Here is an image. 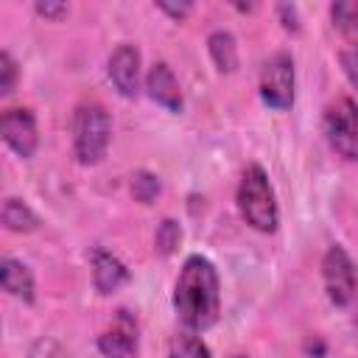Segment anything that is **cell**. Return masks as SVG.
<instances>
[{
	"label": "cell",
	"mask_w": 358,
	"mask_h": 358,
	"mask_svg": "<svg viewBox=\"0 0 358 358\" xmlns=\"http://www.w3.org/2000/svg\"><path fill=\"white\" fill-rule=\"evenodd\" d=\"M176 316L190 330H207L218 319L221 296H218V274L213 263L201 255H190L182 266L173 294Z\"/></svg>",
	"instance_id": "6da1fadb"
},
{
	"label": "cell",
	"mask_w": 358,
	"mask_h": 358,
	"mask_svg": "<svg viewBox=\"0 0 358 358\" xmlns=\"http://www.w3.org/2000/svg\"><path fill=\"white\" fill-rule=\"evenodd\" d=\"M238 207L241 215L246 218V224H252L260 232H274L277 229V201H274V190L268 185V176L263 173L260 165H249L241 187H238Z\"/></svg>",
	"instance_id": "7a4b0ae2"
},
{
	"label": "cell",
	"mask_w": 358,
	"mask_h": 358,
	"mask_svg": "<svg viewBox=\"0 0 358 358\" xmlns=\"http://www.w3.org/2000/svg\"><path fill=\"white\" fill-rule=\"evenodd\" d=\"M109 137H112V120L103 106L87 103L76 112L73 145H76V157L81 165H95L106 154Z\"/></svg>",
	"instance_id": "3957f363"
},
{
	"label": "cell",
	"mask_w": 358,
	"mask_h": 358,
	"mask_svg": "<svg viewBox=\"0 0 358 358\" xmlns=\"http://www.w3.org/2000/svg\"><path fill=\"white\" fill-rule=\"evenodd\" d=\"M324 134L338 157L358 159V106L352 103V98H338L327 106Z\"/></svg>",
	"instance_id": "277c9868"
},
{
	"label": "cell",
	"mask_w": 358,
	"mask_h": 358,
	"mask_svg": "<svg viewBox=\"0 0 358 358\" xmlns=\"http://www.w3.org/2000/svg\"><path fill=\"white\" fill-rule=\"evenodd\" d=\"M322 274H324V288L333 305L344 308L352 302L355 291H358V274L355 266L350 260V255L341 246H330L322 263Z\"/></svg>",
	"instance_id": "5b68a950"
},
{
	"label": "cell",
	"mask_w": 358,
	"mask_h": 358,
	"mask_svg": "<svg viewBox=\"0 0 358 358\" xmlns=\"http://www.w3.org/2000/svg\"><path fill=\"white\" fill-rule=\"evenodd\" d=\"M260 95L271 109H288L294 103V62L288 53H277L263 64Z\"/></svg>",
	"instance_id": "8992f818"
},
{
	"label": "cell",
	"mask_w": 358,
	"mask_h": 358,
	"mask_svg": "<svg viewBox=\"0 0 358 358\" xmlns=\"http://www.w3.org/2000/svg\"><path fill=\"white\" fill-rule=\"evenodd\" d=\"M0 134L6 140V145L20 154V157H31L36 151V120L28 109H6L3 117H0Z\"/></svg>",
	"instance_id": "52a82bcc"
},
{
	"label": "cell",
	"mask_w": 358,
	"mask_h": 358,
	"mask_svg": "<svg viewBox=\"0 0 358 358\" xmlns=\"http://www.w3.org/2000/svg\"><path fill=\"white\" fill-rule=\"evenodd\" d=\"M98 350L106 358H134L137 355V324L129 316V310H117L115 324L101 333Z\"/></svg>",
	"instance_id": "ba28073f"
},
{
	"label": "cell",
	"mask_w": 358,
	"mask_h": 358,
	"mask_svg": "<svg viewBox=\"0 0 358 358\" xmlns=\"http://www.w3.org/2000/svg\"><path fill=\"white\" fill-rule=\"evenodd\" d=\"M109 81L123 98H131L140 84V53L134 45H120L109 56Z\"/></svg>",
	"instance_id": "9c48e42d"
},
{
	"label": "cell",
	"mask_w": 358,
	"mask_h": 358,
	"mask_svg": "<svg viewBox=\"0 0 358 358\" xmlns=\"http://www.w3.org/2000/svg\"><path fill=\"white\" fill-rule=\"evenodd\" d=\"M145 90H148L151 101H157L168 112H182V92H179V84H176V78H173V73H171V67L165 62H157L148 70Z\"/></svg>",
	"instance_id": "30bf717a"
},
{
	"label": "cell",
	"mask_w": 358,
	"mask_h": 358,
	"mask_svg": "<svg viewBox=\"0 0 358 358\" xmlns=\"http://www.w3.org/2000/svg\"><path fill=\"white\" fill-rule=\"evenodd\" d=\"M92 280H95V288L101 294H112L117 291L120 285H126L129 280V268L109 252H95L92 255Z\"/></svg>",
	"instance_id": "8fae6325"
},
{
	"label": "cell",
	"mask_w": 358,
	"mask_h": 358,
	"mask_svg": "<svg viewBox=\"0 0 358 358\" xmlns=\"http://www.w3.org/2000/svg\"><path fill=\"white\" fill-rule=\"evenodd\" d=\"M0 280H3V288L22 299V302H31L34 299V277H31V268L20 260H3V268H0Z\"/></svg>",
	"instance_id": "7c38bea8"
},
{
	"label": "cell",
	"mask_w": 358,
	"mask_h": 358,
	"mask_svg": "<svg viewBox=\"0 0 358 358\" xmlns=\"http://www.w3.org/2000/svg\"><path fill=\"white\" fill-rule=\"evenodd\" d=\"M207 45H210V56L221 73H232L238 67V48H235V36L229 31L210 34Z\"/></svg>",
	"instance_id": "4fadbf2b"
},
{
	"label": "cell",
	"mask_w": 358,
	"mask_h": 358,
	"mask_svg": "<svg viewBox=\"0 0 358 358\" xmlns=\"http://www.w3.org/2000/svg\"><path fill=\"white\" fill-rule=\"evenodd\" d=\"M3 224L11 232H34L39 227V218L34 215V210L20 201V199H6L3 201Z\"/></svg>",
	"instance_id": "5bb4252c"
},
{
	"label": "cell",
	"mask_w": 358,
	"mask_h": 358,
	"mask_svg": "<svg viewBox=\"0 0 358 358\" xmlns=\"http://www.w3.org/2000/svg\"><path fill=\"white\" fill-rule=\"evenodd\" d=\"M333 25L344 34H358V0H338L330 6Z\"/></svg>",
	"instance_id": "9a60e30c"
},
{
	"label": "cell",
	"mask_w": 358,
	"mask_h": 358,
	"mask_svg": "<svg viewBox=\"0 0 358 358\" xmlns=\"http://www.w3.org/2000/svg\"><path fill=\"white\" fill-rule=\"evenodd\" d=\"M171 358H213V355L199 336L182 333L171 341Z\"/></svg>",
	"instance_id": "2e32d148"
},
{
	"label": "cell",
	"mask_w": 358,
	"mask_h": 358,
	"mask_svg": "<svg viewBox=\"0 0 358 358\" xmlns=\"http://www.w3.org/2000/svg\"><path fill=\"white\" fill-rule=\"evenodd\" d=\"M131 193H134L137 201L151 204V201L159 196V179H157L154 173H148V171H137V173L131 176Z\"/></svg>",
	"instance_id": "e0dca14e"
},
{
	"label": "cell",
	"mask_w": 358,
	"mask_h": 358,
	"mask_svg": "<svg viewBox=\"0 0 358 358\" xmlns=\"http://www.w3.org/2000/svg\"><path fill=\"white\" fill-rule=\"evenodd\" d=\"M179 241H182L179 224L171 221V218H165V221L159 224V229H157V252H159V255H171V252L179 246Z\"/></svg>",
	"instance_id": "ac0fdd59"
},
{
	"label": "cell",
	"mask_w": 358,
	"mask_h": 358,
	"mask_svg": "<svg viewBox=\"0 0 358 358\" xmlns=\"http://www.w3.org/2000/svg\"><path fill=\"white\" fill-rule=\"evenodd\" d=\"M14 84H17V64L3 50L0 53V95H11L14 92Z\"/></svg>",
	"instance_id": "d6986e66"
},
{
	"label": "cell",
	"mask_w": 358,
	"mask_h": 358,
	"mask_svg": "<svg viewBox=\"0 0 358 358\" xmlns=\"http://www.w3.org/2000/svg\"><path fill=\"white\" fill-rule=\"evenodd\" d=\"M341 67H344L347 78L352 81V87L358 90V45H350V48L341 53Z\"/></svg>",
	"instance_id": "ffe728a7"
},
{
	"label": "cell",
	"mask_w": 358,
	"mask_h": 358,
	"mask_svg": "<svg viewBox=\"0 0 358 358\" xmlns=\"http://www.w3.org/2000/svg\"><path fill=\"white\" fill-rule=\"evenodd\" d=\"M36 14H42V17H48V20H62L64 14H67V6L64 3H36Z\"/></svg>",
	"instance_id": "44dd1931"
},
{
	"label": "cell",
	"mask_w": 358,
	"mask_h": 358,
	"mask_svg": "<svg viewBox=\"0 0 358 358\" xmlns=\"http://www.w3.org/2000/svg\"><path fill=\"white\" fill-rule=\"evenodd\" d=\"M157 6H159L165 14H171L173 20H182V17H187V14H190V8H193L190 3H165V0H162V3H157Z\"/></svg>",
	"instance_id": "7402d4cb"
},
{
	"label": "cell",
	"mask_w": 358,
	"mask_h": 358,
	"mask_svg": "<svg viewBox=\"0 0 358 358\" xmlns=\"http://www.w3.org/2000/svg\"><path fill=\"white\" fill-rule=\"evenodd\" d=\"M280 11V17H282V25H285V31H299V22H296V8L294 6H280L277 8Z\"/></svg>",
	"instance_id": "603a6c76"
},
{
	"label": "cell",
	"mask_w": 358,
	"mask_h": 358,
	"mask_svg": "<svg viewBox=\"0 0 358 358\" xmlns=\"http://www.w3.org/2000/svg\"><path fill=\"white\" fill-rule=\"evenodd\" d=\"M235 358H246V355H235Z\"/></svg>",
	"instance_id": "cb8c5ba5"
}]
</instances>
